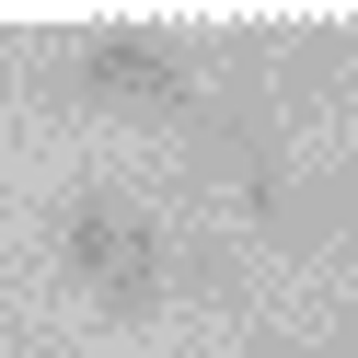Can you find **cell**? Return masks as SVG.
<instances>
[{
    "mask_svg": "<svg viewBox=\"0 0 358 358\" xmlns=\"http://www.w3.org/2000/svg\"><path fill=\"white\" fill-rule=\"evenodd\" d=\"M47 255H58V278H70V289H81V301H93L116 335H139L150 312L173 301V243H162V220H150L139 196H116V185L58 196Z\"/></svg>",
    "mask_w": 358,
    "mask_h": 358,
    "instance_id": "obj_1",
    "label": "cell"
},
{
    "mask_svg": "<svg viewBox=\"0 0 358 358\" xmlns=\"http://www.w3.org/2000/svg\"><path fill=\"white\" fill-rule=\"evenodd\" d=\"M70 93L104 104V116H162V127H185L196 93H208V70H196L173 35H150V24H104V35L70 47Z\"/></svg>",
    "mask_w": 358,
    "mask_h": 358,
    "instance_id": "obj_2",
    "label": "cell"
},
{
    "mask_svg": "<svg viewBox=\"0 0 358 358\" xmlns=\"http://www.w3.org/2000/svg\"><path fill=\"white\" fill-rule=\"evenodd\" d=\"M243 220H255V243H278V255H335L347 243V196L324 185V173H301V162H266V173H243Z\"/></svg>",
    "mask_w": 358,
    "mask_h": 358,
    "instance_id": "obj_3",
    "label": "cell"
},
{
    "mask_svg": "<svg viewBox=\"0 0 358 358\" xmlns=\"http://www.w3.org/2000/svg\"><path fill=\"white\" fill-rule=\"evenodd\" d=\"M185 162L208 173V185H243V173L278 162V139H266L255 104H196V116H185Z\"/></svg>",
    "mask_w": 358,
    "mask_h": 358,
    "instance_id": "obj_4",
    "label": "cell"
},
{
    "mask_svg": "<svg viewBox=\"0 0 358 358\" xmlns=\"http://www.w3.org/2000/svg\"><path fill=\"white\" fill-rule=\"evenodd\" d=\"M231 358H312V347H301V335H278V324H266V335H231Z\"/></svg>",
    "mask_w": 358,
    "mask_h": 358,
    "instance_id": "obj_5",
    "label": "cell"
}]
</instances>
